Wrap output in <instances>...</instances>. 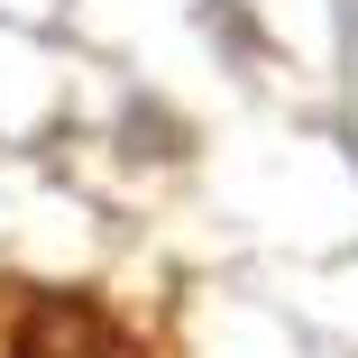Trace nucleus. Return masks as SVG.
Here are the masks:
<instances>
[{
	"label": "nucleus",
	"mask_w": 358,
	"mask_h": 358,
	"mask_svg": "<svg viewBox=\"0 0 358 358\" xmlns=\"http://www.w3.org/2000/svg\"><path fill=\"white\" fill-rule=\"evenodd\" d=\"M0 358H138V340L74 294L0 285Z\"/></svg>",
	"instance_id": "1"
}]
</instances>
